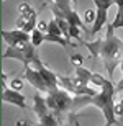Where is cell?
I'll return each mask as SVG.
<instances>
[{"label":"cell","mask_w":123,"mask_h":126,"mask_svg":"<svg viewBox=\"0 0 123 126\" xmlns=\"http://www.w3.org/2000/svg\"><path fill=\"white\" fill-rule=\"evenodd\" d=\"M115 28L110 23L107 25V33H105L104 39H97L94 43L89 41H81L85 44V47L90 51V54L94 57H102L104 59L105 67L108 69L110 77L113 75L115 67L120 65L122 62V52H123V41L115 36Z\"/></svg>","instance_id":"6da1fadb"},{"label":"cell","mask_w":123,"mask_h":126,"mask_svg":"<svg viewBox=\"0 0 123 126\" xmlns=\"http://www.w3.org/2000/svg\"><path fill=\"white\" fill-rule=\"evenodd\" d=\"M117 94V87L112 84V80H107L99 94L95 95H74V102H72V110L71 111H79L81 108L87 107V105H94V107L100 108L104 113V118L107 125H117L118 116L115 115V102L113 97Z\"/></svg>","instance_id":"7a4b0ae2"},{"label":"cell","mask_w":123,"mask_h":126,"mask_svg":"<svg viewBox=\"0 0 123 126\" xmlns=\"http://www.w3.org/2000/svg\"><path fill=\"white\" fill-rule=\"evenodd\" d=\"M46 102L49 105V108L53 110V113L57 116L59 123H62L61 115L62 113H69L72 110V102H74V97H71V92L57 87V89L48 92Z\"/></svg>","instance_id":"3957f363"},{"label":"cell","mask_w":123,"mask_h":126,"mask_svg":"<svg viewBox=\"0 0 123 126\" xmlns=\"http://www.w3.org/2000/svg\"><path fill=\"white\" fill-rule=\"evenodd\" d=\"M33 110L36 113V116H38V121L41 125H61L57 116L53 113V110L49 108L48 105L46 98H43L41 94H39V90L35 94V105H33Z\"/></svg>","instance_id":"277c9868"},{"label":"cell","mask_w":123,"mask_h":126,"mask_svg":"<svg viewBox=\"0 0 123 126\" xmlns=\"http://www.w3.org/2000/svg\"><path fill=\"white\" fill-rule=\"evenodd\" d=\"M23 75H25V79L28 80L36 90H39L41 94H48V92H51V90H53L51 85L48 84L46 77L43 75V72L39 69H36V67H33V65H26Z\"/></svg>","instance_id":"5b68a950"},{"label":"cell","mask_w":123,"mask_h":126,"mask_svg":"<svg viewBox=\"0 0 123 126\" xmlns=\"http://www.w3.org/2000/svg\"><path fill=\"white\" fill-rule=\"evenodd\" d=\"M2 102L3 103H12V105L21 108V110H25V108L28 107L25 97L20 94V90H15V89H12V87H8L7 80H2Z\"/></svg>","instance_id":"8992f818"},{"label":"cell","mask_w":123,"mask_h":126,"mask_svg":"<svg viewBox=\"0 0 123 126\" xmlns=\"http://www.w3.org/2000/svg\"><path fill=\"white\" fill-rule=\"evenodd\" d=\"M2 38H3V41H5L7 46L21 47L23 44L31 41V33L18 28V30H13V31H2Z\"/></svg>","instance_id":"52a82bcc"},{"label":"cell","mask_w":123,"mask_h":126,"mask_svg":"<svg viewBox=\"0 0 123 126\" xmlns=\"http://www.w3.org/2000/svg\"><path fill=\"white\" fill-rule=\"evenodd\" d=\"M95 10H97V16H95L94 23H92L90 34H97V33H100V30L107 25V20H108V10H105V8H95Z\"/></svg>","instance_id":"ba28073f"},{"label":"cell","mask_w":123,"mask_h":126,"mask_svg":"<svg viewBox=\"0 0 123 126\" xmlns=\"http://www.w3.org/2000/svg\"><path fill=\"white\" fill-rule=\"evenodd\" d=\"M18 13L23 15V16H26V18H36V12H35V10L31 8V5L26 3V2H23V3L18 5Z\"/></svg>","instance_id":"9c48e42d"},{"label":"cell","mask_w":123,"mask_h":126,"mask_svg":"<svg viewBox=\"0 0 123 126\" xmlns=\"http://www.w3.org/2000/svg\"><path fill=\"white\" fill-rule=\"evenodd\" d=\"M44 34H46L44 31H41L39 28H35L33 31H31V43H33L36 47L41 46V43H44Z\"/></svg>","instance_id":"30bf717a"},{"label":"cell","mask_w":123,"mask_h":126,"mask_svg":"<svg viewBox=\"0 0 123 126\" xmlns=\"http://www.w3.org/2000/svg\"><path fill=\"white\" fill-rule=\"evenodd\" d=\"M46 33H51V34H62L64 36V33H62L61 26H59V23H57V20H51L49 21V25H48V31Z\"/></svg>","instance_id":"8fae6325"},{"label":"cell","mask_w":123,"mask_h":126,"mask_svg":"<svg viewBox=\"0 0 123 126\" xmlns=\"http://www.w3.org/2000/svg\"><path fill=\"white\" fill-rule=\"evenodd\" d=\"M92 2L97 8H105V10H110V7L115 5V0H92Z\"/></svg>","instance_id":"7c38bea8"},{"label":"cell","mask_w":123,"mask_h":126,"mask_svg":"<svg viewBox=\"0 0 123 126\" xmlns=\"http://www.w3.org/2000/svg\"><path fill=\"white\" fill-rule=\"evenodd\" d=\"M95 16H97V10H94V8H89V10L84 12V21L85 23H94Z\"/></svg>","instance_id":"4fadbf2b"},{"label":"cell","mask_w":123,"mask_h":126,"mask_svg":"<svg viewBox=\"0 0 123 126\" xmlns=\"http://www.w3.org/2000/svg\"><path fill=\"white\" fill-rule=\"evenodd\" d=\"M113 28L118 30V28H123V12L117 10V15H115V20H113Z\"/></svg>","instance_id":"5bb4252c"},{"label":"cell","mask_w":123,"mask_h":126,"mask_svg":"<svg viewBox=\"0 0 123 126\" xmlns=\"http://www.w3.org/2000/svg\"><path fill=\"white\" fill-rule=\"evenodd\" d=\"M71 64L74 67H79V65L84 64V56L82 54H72L71 56Z\"/></svg>","instance_id":"9a60e30c"},{"label":"cell","mask_w":123,"mask_h":126,"mask_svg":"<svg viewBox=\"0 0 123 126\" xmlns=\"http://www.w3.org/2000/svg\"><path fill=\"white\" fill-rule=\"evenodd\" d=\"M8 85L12 87V89H15V90H21V89H23V80L18 79V77H13V79L10 80Z\"/></svg>","instance_id":"2e32d148"},{"label":"cell","mask_w":123,"mask_h":126,"mask_svg":"<svg viewBox=\"0 0 123 126\" xmlns=\"http://www.w3.org/2000/svg\"><path fill=\"white\" fill-rule=\"evenodd\" d=\"M115 115L117 116H123V103L120 102V103H115Z\"/></svg>","instance_id":"e0dca14e"},{"label":"cell","mask_w":123,"mask_h":126,"mask_svg":"<svg viewBox=\"0 0 123 126\" xmlns=\"http://www.w3.org/2000/svg\"><path fill=\"white\" fill-rule=\"evenodd\" d=\"M48 25H49V23L43 21V20H38V23H36V28H39L41 31H44V33H46V31H48Z\"/></svg>","instance_id":"ac0fdd59"},{"label":"cell","mask_w":123,"mask_h":126,"mask_svg":"<svg viewBox=\"0 0 123 126\" xmlns=\"http://www.w3.org/2000/svg\"><path fill=\"white\" fill-rule=\"evenodd\" d=\"M120 69H122V72H123V59H122V62H120ZM117 87V92H120V90H123V77L118 80V84L115 85Z\"/></svg>","instance_id":"d6986e66"},{"label":"cell","mask_w":123,"mask_h":126,"mask_svg":"<svg viewBox=\"0 0 123 126\" xmlns=\"http://www.w3.org/2000/svg\"><path fill=\"white\" fill-rule=\"evenodd\" d=\"M115 5L118 7L120 12H123V0H115Z\"/></svg>","instance_id":"ffe728a7"}]
</instances>
